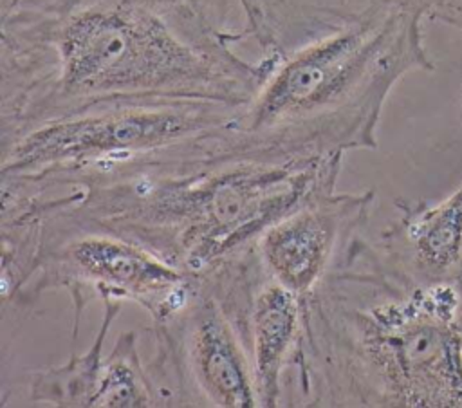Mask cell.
<instances>
[{"label":"cell","instance_id":"3","mask_svg":"<svg viewBox=\"0 0 462 408\" xmlns=\"http://www.w3.org/2000/svg\"><path fill=\"white\" fill-rule=\"evenodd\" d=\"M343 155H171L47 190L42 215L108 229L200 276L254 247L298 204L336 190Z\"/></svg>","mask_w":462,"mask_h":408},{"label":"cell","instance_id":"1","mask_svg":"<svg viewBox=\"0 0 462 408\" xmlns=\"http://www.w3.org/2000/svg\"><path fill=\"white\" fill-rule=\"evenodd\" d=\"M189 0H0V143L135 99L245 105L278 54L247 61Z\"/></svg>","mask_w":462,"mask_h":408},{"label":"cell","instance_id":"7","mask_svg":"<svg viewBox=\"0 0 462 408\" xmlns=\"http://www.w3.org/2000/svg\"><path fill=\"white\" fill-rule=\"evenodd\" d=\"M150 332L153 406H260L240 325L211 276H197L188 303Z\"/></svg>","mask_w":462,"mask_h":408},{"label":"cell","instance_id":"5","mask_svg":"<svg viewBox=\"0 0 462 408\" xmlns=\"http://www.w3.org/2000/svg\"><path fill=\"white\" fill-rule=\"evenodd\" d=\"M242 105L208 99H135L42 121L2 144V181L34 190L79 186L116 170L202 148L231 126Z\"/></svg>","mask_w":462,"mask_h":408},{"label":"cell","instance_id":"4","mask_svg":"<svg viewBox=\"0 0 462 408\" xmlns=\"http://www.w3.org/2000/svg\"><path fill=\"white\" fill-rule=\"evenodd\" d=\"M422 20L415 9L390 7L278 54L222 150L298 159L377 148V125L395 83L411 70L435 69Z\"/></svg>","mask_w":462,"mask_h":408},{"label":"cell","instance_id":"14","mask_svg":"<svg viewBox=\"0 0 462 408\" xmlns=\"http://www.w3.org/2000/svg\"><path fill=\"white\" fill-rule=\"evenodd\" d=\"M191 4H195L199 9H202L211 20H215L220 27L227 29V31H235V32H245V29L242 27H236L233 23V16H235V11L240 9V4L238 0H189ZM242 11V9H240ZM249 38V36H247Z\"/></svg>","mask_w":462,"mask_h":408},{"label":"cell","instance_id":"10","mask_svg":"<svg viewBox=\"0 0 462 408\" xmlns=\"http://www.w3.org/2000/svg\"><path fill=\"white\" fill-rule=\"evenodd\" d=\"M247 36L285 54L390 7H408L462 31V0H238Z\"/></svg>","mask_w":462,"mask_h":408},{"label":"cell","instance_id":"11","mask_svg":"<svg viewBox=\"0 0 462 408\" xmlns=\"http://www.w3.org/2000/svg\"><path fill=\"white\" fill-rule=\"evenodd\" d=\"M240 327L260 406H282L283 383L301 338L303 298L276 282L260 262Z\"/></svg>","mask_w":462,"mask_h":408},{"label":"cell","instance_id":"9","mask_svg":"<svg viewBox=\"0 0 462 408\" xmlns=\"http://www.w3.org/2000/svg\"><path fill=\"white\" fill-rule=\"evenodd\" d=\"M395 208L375 242L388 273L413 289H462V184L435 202L395 199Z\"/></svg>","mask_w":462,"mask_h":408},{"label":"cell","instance_id":"2","mask_svg":"<svg viewBox=\"0 0 462 408\" xmlns=\"http://www.w3.org/2000/svg\"><path fill=\"white\" fill-rule=\"evenodd\" d=\"M462 408V289H413L357 235L303 296L282 406Z\"/></svg>","mask_w":462,"mask_h":408},{"label":"cell","instance_id":"6","mask_svg":"<svg viewBox=\"0 0 462 408\" xmlns=\"http://www.w3.org/2000/svg\"><path fill=\"white\" fill-rule=\"evenodd\" d=\"M40 246L34 276L25 289L16 318L36 305L47 291H65L72 301L74 338L83 311L94 300L141 305L152 323L168 321L189 300L191 276L144 246L97 226L67 222L38 213Z\"/></svg>","mask_w":462,"mask_h":408},{"label":"cell","instance_id":"12","mask_svg":"<svg viewBox=\"0 0 462 408\" xmlns=\"http://www.w3.org/2000/svg\"><path fill=\"white\" fill-rule=\"evenodd\" d=\"M103 320L83 354H70L61 365H51L31 372L27 397L32 403L51 406H92L103 372V345L108 330L123 309L125 301L103 300Z\"/></svg>","mask_w":462,"mask_h":408},{"label":"cell","instance_id":"13","mask_svg":"<svg viewBox=\"0 0 462 408\" xmlns=\"http://www.w3.org/2000/svg\"><path fill=\"white\" fill-rule=\"evenodd\" d=\"M135 330H123L105 356L101 383L92 406H153V394Z\"/></svg>","mask_w":462,"mask_h":408},{"label":"cell","instance_id":"8","mask_svg":"<svg viewBox=\"0 0 462 408\" xmlns=\"http://www.w3.org/2000/svg\"><path fill=\"white\" fill-rule=\"evenodd\" d=\"M374 202V190H332L307 199L260 235L262 265L276 282L307 296L365 231Z\"/></svg>","mask_w":462,"mask_h":408}]
</instances>
